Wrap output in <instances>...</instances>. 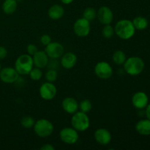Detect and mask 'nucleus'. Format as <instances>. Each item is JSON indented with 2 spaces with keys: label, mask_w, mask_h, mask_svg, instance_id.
<instances>
[{
  "label": "nucleus",
  "mask_w": 150,
  "mask_h": 150,
  "mask_svg": "<svg viewBox=\"0 0 150 150\" xmlns=\"http://www.w3.org/2000/svg\"><path fill=\"white\" fill-rule=\"evenodd\" d=\"M73 31L77 36L81 38L88 36L91 31L90 21L84 18L77 19L73 24Z\"/></svg>",
  "instance_id": "nucleus-6"
},
{
  "label": "nucleus",
  "mask_w": 150,
  "mask_h": 150,
  "mask_svg": "<svg viewBox=\"0 0 150 150\" xmlns=\"http://www.w3.org/2000/svg\"><path fill=\"white\" fill-rule=\"evenodd\" d=\"M92 108V103L89 100H83L80 103H79V109L83 113H89Z\"/></svg>",
  "instance_id": "nucleus-25"
},
{
  "label": "nucleus",
  "mask_w": 150,
  "mask_h": 150,
  "mask_svg": "<svg viewBox=\"0 0 150 150\" xmlns=\"http://www.w3.org/2000/svg\"><path fill=\"white\" fill-rule=\"evenodd\" d=\"M41 150H55V148L53 145L50 144H43L40 147Z\"/></svg>",
  "instance_id": "nucleus-32"
},
{
  "label": "nucleus",
  "mask_w": 150,
  "mask_h": 150,
  "mask_svg": "<svg viewBox=\"0 0 150 150\" xmlns=\"http://www.w3.org/2000/svg\"><path fill=\"white\" fill-rule=\"evenodd\" d=\"M35 134L40 138H46L54 132V125L51 121L46 119H40L35 122L33 127Z\"/></svg>",
  "instance_id": "nucleus-5"
},
{
  "label": "nucleus",
  "mask_w": 150,
  "mask_h": 150,
  "mask_svg": "<svg viewBox=\"0 0 150 150\" xmlns=\"http://www.w3.org/2000/svg\"><path fill=\"white\" fill-rule=\"evenodd\" d=\"M77 60V56L74 53L67 52L61 57V64L63 68L70 70L76 66Z\"/></svg>",
  "instance_id": "nucleus-16"
},
{
  "label": "nucleus",
  "mask_w": 150,
  "mask_h": 150,
  "mask_svg": "<svg viewBox=\"0 0 150 150\" xmlns=\"http://www.w3.org/2000/svg\"><path fill=\"white\" fill-rule=\"evenodd\" d=\"M45 52L50 59H57L64 54V48L60 42H51L45 46Z\"/></svg>",
  "instance_id": "nucleus-10"
},
{
  "label": "nucleus",
  "mask_w": 150,
  "mask_h": 150,
  "mask_svg": "<svg viewBox=\"0 0 150 150\" xmlns=\"http://www.w3.org/2000/svg\"><path fill=\"white\" fill-rule=\"evenodd\" d=\"M19 76L15 67H6L0 70V80L5 83H16L18 80Z\"/></svg>",
  "instance_id": "nucleus-11"
},
{
  "label": "nucleus",
  "mask_w": 150,
  "mask_h": 150,
  "mask_svg": "<svg viewBox=\"0 0 150 150\" xmlns=\"http://www.w3.org/2000/svg\"><path fill=\"white\" fill-rule=\"evenodd\" d=\"M123 65L125 71L127 74L132 76H136L140 75L144 71L145 63L140 57H130L126 59Z\"/></svg>",
  "instance_id": "nucleus-2"
},
{
  "label": "nucleus",
  "mask_w": 150,
  "mask_h": 150,
  "mask_svg": "<svg viewBox=\"0 0 150 150\" xmlns=\"http://www.w3.org/2000/svg\"><path fill=\"white\" fill-rule=\"evenodd\" d=\"M58 77V73L55 69H50L47 71L46 74H45V79H46L47 81L52 82L54 83Z\"/></svg>",
  "instance_id": "nucleus-28"
},
{
  "label": "nucleus",
  "mask_w": 150,
  "mask_h": 150,
  "mask_svg": "<svg viewBox=\"0 0 150 150\" xmlns=\"http://www.w3.org/2000/svg\"><path fill=\"white\" fill-rule=\"evenodd\" d=\"M113 68L107 62H99L95 67V73L97 77L103 80L110 79L113 76Z\"/></svg>",
  "instance_id": "nucleus-8"
},
{
  "label": "nucleus",
  "mask_w": 150,
  "mask_h": 150,
  "mask_svg": "<svg viewBox=\"0 0 150 150\" xmlns=\"http://www.w3.org/2000/svg\"><path fill=\"white\" fill-rule=\"evenodd\" d=\"M35 122L36 121L33 117H30V116H25L21 120V125L23 128L30 129L34 127Z\"/></svg>",
  "instance_id": "nucleus-23"
},
{
  "label": "nucleus",
  "mask_w": 150,
  "mask_h": 150,
  "mask_svg": "<svg viewBox=\"0 0 150 150\" xmlns=\"http://www.w3.org/2000/svg\"><path fill=\"white\" fill-rule=\"evenodd\" d=\"M115 34L114 28L111 26V24L104 25V27L102 29V35L105 39H111Z\"/></svg>",
  "instance_id": "nucleus-26"
},
{
  "label": "nucleus",
  "mask_w": 150,
  "mask_h": 150,
  "mask_svg": "<svg viewBox=\"0 0 150 150\" xmlns=\"http://www.w3.org/2000/svg\"><path fill=\"white\" fill-rule=\"evenodd\" d=\"M97 17V11L94 7H86L83 13V18L86 20L92 21Z\"/></svg>",
  "instance_id": "nucleus-24"
},
{
  "label": "nucleus",
  "mask_w": 150,
  "mask_h": 150,
  "mask_svg": "<svg viewBox=\"0 0 150 150\" xmlns=\"http://www.w3.org/2000/svg\"><path fill=\"white\" fill-rule=\"evenodd\" d=\"M132 22H133L135 29L140 31L146 29L149 25L148 20L143 16H137L132 21Z\"/></svg>",
  "instance_id": "nucleus-21"
},
{
  "label": "nucleus",
  "mask_w": 150,
  "mask_h": 150,
  "mask_svg": "<svg viewBox=\"0 0 150 150\" xmlns=\"http://www.w3.org/2000/svg\"><path fill=\"white\" fill-rule=\"evenodd\" d=\"M62 107L66 113L73 114L79 110V103L72 97H67L62 102Z\"/></svg>",
  "instance_id": "nucleus-15"
},
{
  "label": "nucleus",
  "mask_w": 150,
  "mask_h": 150,
  "mask_svg": "<svg viewBox=\"0 0 150 150\" xmlns=\"http://www.w3.org/2000/svg\"><path fill=\"white\" fill-rule=\"evenodd\" d=\"M136 130L142 136H149L150 120L148 119L139 120L136 125Z\"/></svg>",
  "instance_id": "nucleus-19"
},
{
  "label": "nucleus",
  "mask_w": 150,
  "mask_h": 150,
  "mask_svg": "<svg viewBox=\"0 0 150 150\" xmlns=\"http://www.w3.org/2000/svg\"><path fill=\"white\" fill-rule=\"evenodd\" d=\"M73 1H74V0H61L62 2L64 4H71Z\"/></svg>",
  "instance_id": "nucleus-34"
},
{
  "label": "nucleus",
  "mask_w": 150,
  "mask_h": 150,
  "mask_svg": "<svg viewBox=\"0 0 150 150\" xmlns=\"http://www.w3.org/2000/svg\"><path fill=\"white\" fill-rule=\"evenodd\" d=\"M59 138L62 142L67 144H74L79 141V132L72 127H64L59 132Z\"/></svg>",
  "instance_id": "nucleus-7"
},
{
  "label": "nucleus",
  "mask_w": 150,
  "mask_h": 150,
  "mask_svg": "<svg viewBox=\"0 0 150 150\" xmlns=\"http://www.w3.org/2000/svg\"><path fill=\"white\" fill-rule=\"evenodd\" d=\"M7 55V50L5 47L0 46V59H4Z\"/></svg>",
  "instance_id": "nucleus-31"
},
{
  "label": "nucleus",
  "mask_w": 150,
  "mask_h": 150,
  "mask_svg": "<svg viewBox=\"0 0 150 150\" xmlns=\"http://www.w3.org/2000/svg\"><path fill=\"white\" fill-rule=\"evenodd\" d=\"M1 7H2L3 12L5 14H13L16 11V10H17V0H4Z\"/></svg>",
  "instance_id": "nucleus-20"
},
{
  "label": "nucleus",
  "mask_w": 150,
  "mask_h": 150,
  "mask_svg": "<svg viewBox=\"0 0 150 150\" xmlns=\"http://www.w3.org/2000/svg\"><path fill=\"white\" fill-rule=\"evenodd\" d=\"M34 65L38 68H44L48 64L49 57L45 52V51H38L32 56Z\"/></svg>",
  "instance_id": "nucleus-17"
},
{
  "label": "nucleus",
  "mask_w": 150,
  "mask_h": 150,
  "mask_svg": "<svg viewBox=\"0 0 150 150\" xmlns=\"http://www.w3.org/2000/svg\"><path fill=\"white\" fill-rule=\"evenodd\" d=\"M131 102L137 109H144L149 103V98L145 92H137L132 97Z\"/></svg>",
  "instance_id": "nucleus-13"
},
{
  "label": "nucleus",
  "mask_w": 150,
  "mask_h": 150,
  "mask_svg": "<svg viewBox=\"0 0 150 150\" xmlns=\"http://www.w3.org/2000/svg\"><path fill=\"white\" fill-rule=\"evenodd\" d=\"M40 42H41V43L42 44V45H45V46H46V45H48L50 42H52V41H51V36H50V35H42V36H41V38H40Z\"/></svg>",
  "instance_id": "nucleus-30"
},
{
  "label": "nucleus",
  "mask_w": 150,
  "mask_h": 150,
  "mask_svg": "<svg viewBox=\"0 0 150 150\" xmlns=\"http://www.w3.org/2000/svg\"><path fill=\"white\" fill-rule=\"evenodd\" d=\"M112 59L113 62L117 65H122L127 59V57L124 51L121 50H117L113 54Z\"/></svg>",
  "instance_id": "nucleus-22"
},
{
  "label": "nucleus",
  "mask_w": 150,
  "mask_h": 150,
  "mask_svg": "<svg viewBox=\"0 0 150 150\" xmlns=\"http://www.w3.org/2000/svg\"><path fill=\"white\" fill-rule=\"evenodd\" d=\"M34 67L33 59L29 54H22L19 56L15 62V69L19 75L26 76Z\"/></svg>",
  "instance_id": "nucleus-3"
},
{
  "label": "nucleus",
  "mask_w": 150,
  "mask_h": 150,
  "mask_svg": "<svg viewBox=\"0 0 150 150\" xmlns=\"http://www.w3.org/2000/svg\"><path fill=\"white\" fill-rule=\"evenodd\" d=\"M1 69V63H0V70Z\"/></svg>",
  "instance_id": "nucleus-35"
},
{
  "label": "nucleus",
  "mask_w": 150,
  "mask_h": 150,
  "mask_svg": "<svg viewBox=\"0 0 150 150\" xmlns=\"http://www.w3.org/2000/svg\"><path fill=\"white\" fill-rule=\"evenodd\" d=\"M145 115H146V119L150 120V103H148V105L145 108Z\"/></svg>",
  "instance_id": "nucleus-33"
},
{
  "label": "nucleus",
  "mask_w": 150,
  "mask_h": 150,
  "mask_svg": "<svg viewBox=\"0 0 150 150\" xmlns=\"http://www.w3.org/2000/svg\"><path fill=\"white\" fill-rule=\"evenodd\" d=\"M98 21L103 25L111 24L114 19V13L110 7L102 6L97 11V17Z\"/></svg>",
  "instance_id": "nucleus-12"
},
{
  "label": "nucleus",
  "mask_w": 150,
  "mask_h": 150,
  "mask_svg": "<svg viewBox=\"0 0 150 150\" xmlns=\"http://www.w3.org/2000/svg\"><path fill=\"white\" fill-rule=\"evenodd\" d=\"M95 141L98 142L99 144L105 145L109 144L111 142V134L109 130L105 128H99L95 130V134H94Z\"/></svg>",
  "instance_id": "nucleus-14"
},
{
  "label": "nucleus",
  "mask_w": 150,
  "mask_h": 150,
  "mask_svg": "<svg viewBox=\"0 0 150 150\" xmlns=\"http://www.w3.org/2000/svg\"><path fill=\"white\" fill-rule=\"evenodd\" d=\"M64 14V7L59 4H54L48 9V17L52 20H59L63 17Z\"/></svg>",
  "instance_id": "nucleus-18"
},
{
  "label": "nucleus",
  "mask_w": 150,
  "mask_h": 150,
  "mask_svg": "<svg viewBox=\"0 0 150 150\" xmlns=\"http://www.w3.org/2000/svg\"><path fill=\"white\" fill-rule=\"evenodd\" d=\"M26 51H27L28 54H29V55L32 57L34 54H35L38 51V47L35 45H34V44L30 43L26 47Z\"/></svg>",
  "instance_id": "nucleus-29"
},
{
  "label": "nucleus",
  "mask_w": 150,
  "mask_h": 150,
  "mask_svg": "<svg viewBox=\"0 0 150 150\" xmlns=\"http://www.w3.org/2000/svg\"><path fill=\"white\" fill-rule=\"evenodd\" d=\"M39 93L42 99L45 100H51L57 94V89L52 82H45L40 86Z\"/></svg>",
  "instance_id": "nucleus-9"
},
{
  "label": "nucleus",
  "mask_w": 150,
  "mask_h": 150,
  "mask_svg": "<svg viewBox=\"0 0 150 150\" xmlns=\"http://www.w3.org/2000/svg\"><path fill=\"white\" fill-rule=\"evenodd\" d=\"M29 77L32 79V81H38L40 79L42 78V72L40 68H38V67H35V68H32L31 70V71L29 73Z\"/></svg>",
  "instance_id": "nucleus-27"
},
{
  "label": "nucleus",
  "mask_w": 150,
  "mask_h": 150,
  "mask_svg": "<svg viewBox=\"0 0 150 150\" xmlns=\"http://www.w3.org/2000/svg\"><path fill=\"white\" fill-rule=\"evenodd\" d=\"M114 32L120 39L127 40L134 36L136 29L132 21L128 19H122L116 23Z\"/></svg>",
  "instance_id": "nucleus-1"
},
{
  "label": "nucleus",
  "mask_w": 150,
  "mask_h": 150,
  "mask_svg": "<svg viewBox=\"0 0 150 150\" xmlns=\"http://www.w3.org/2000/svg\"><path fill=\"white\" fill-rule=\"evenodd\" d=\"M71 125L78 132H83L88 130L90 126V120L86 113L77 111L73 114Z\"/></svg>",
  "instance_id": "nucleus-4"
}]
</instances>
